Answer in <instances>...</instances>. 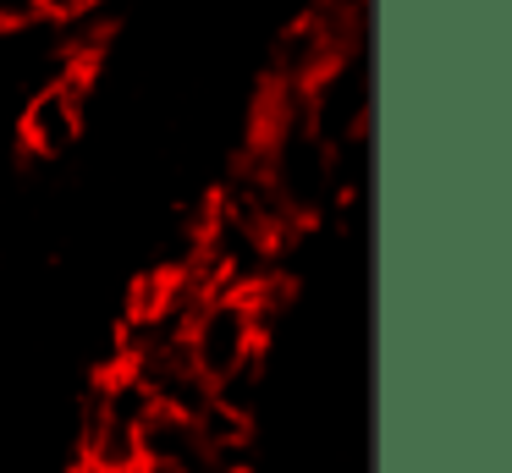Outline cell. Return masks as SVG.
<instances>
[{
    "instance_id": "obj_1",
    "label": "cell",
    "mask_w": 512,
    "mask_h": 473,
    "mask_svg": "<svg viewBox=\"0 0 512 473\" xmlns=\"http://www.w3.org/2000/svg\"><path fill=\"white\" fill-rule=\"evenodd\" d=\"M182 347H188V363L204 374V380H221L232 374L248 352L270 347L254 325V308H248L243 292H210L199 308L188 314V330H182Z\"/></svg>"
},
{
    "instance_id": "obj_2",
    "label": "cell",
    "mask_w": 512,
    "mask_h": 473,
    "mask_svg": "<svg viewBox=\"0 0 512 473\" xmlns=\"http://www.w3.org/2000/svg\"><path fill=\"white\" fill-rule=\"evenodd\" d=\"M83 121H89V72H83V66H67V72L45 77V83L23 99L17 138L34 154H45V160H61V154L78 149Z\"/></svg>"
},
{
    "instance_id": "obj_3",
    "label": "cell",
    "mask_w": 512,
    "mask_h": 473,
    "mask_svg": "<svg viewBox=\"0 0 512 473\" xmlns=\"http://www.w3.org/2000/svg\"><path fill=\"white\" fill-rule=\"evenodd\" d=\"M39 6L34 0H0V33H34L39 28Z\"/></svg>"
},
{
    "instance_id": "obj_4",
    "label": "cell",
    "mask_w": 512,
    "mask_h": 473,
    "mask_svg": "<svg viewBox=\"0 0 512 473\" xmlns=\"http://www.w3.org/2000/svg\"><path fill=\"white\" fill-rule=\"evenodd\" d=\"M39 6V17H56V22H72V17H83V11L94 6V0H34Z\"/></svg>"
}]
</instances>
